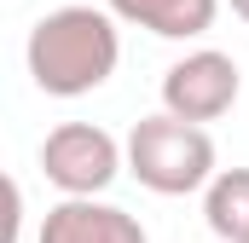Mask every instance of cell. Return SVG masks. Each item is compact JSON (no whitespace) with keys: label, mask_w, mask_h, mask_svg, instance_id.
I'll list each match as a JSON object with an SVG mask.
<instances>
[{"label":"cell","mask_w":249,"mask_h":243,"mask_svg":"<svg viewBox=\"0 0 249 243\" xmlns=\"http://www.w3.org/2000/svg\"><path fill=\"white\" fill-rule=\"evenodd\" d=\"M122 162H127V145H116L99 122H64L41 145V174L64 197H99L122 174Z\"/></svg>","instance_id":"3957f363"},{"label":"cell","mask_w":249,"mask_h":243,"mask_svg":"<svg viewBox=\"0 0 249 243\" xmlns=\"http://www.w3.org/2000/svg\"><path fill=\"white\" fill-rule=\"evenodd\" d=\"M35 243H145V226H139L127 208H116V203L64 197V203L47 208Z\"/></svg>","instance_id":"5b68a950"},{"label":"cell","mask_w":249,"mask_h":243,"mask_svg":"<svg viewBox=\"0 0 249 243\" xmlns=\"http://www.w3.org/2000/svg\"><path fill=\"white\" fill-rule=\"evenodd\" d=\"M214 12L220 0H110V17L139 23L162 41H191V35H209L214 29Z\"/></svg>","instance_id":"8992f818"},{"label":"cell","mask_w":249,"mask_h":243,"mask_svg":"<svg viewBox=\"0 0 249 243\" xmlns=\"http://www.w3.org/2000/svg\"><path fill=\"white\" fill-rule=\"evenodd\" d=\"M226 6H232V12H238V17L249 23V0H226Z\"/></svg>","instance_id":"ba28073f"},{"label":"cell","mask_w":249,"mask_h":243,"mask_svg":"<svg viewBox=\"0 0 249 243\" xmlns=\"http://www.w3.org/2000/svg\"><path fill=\"white\" fill-rule=\"evenodd\" d=\"M23 58L47 99H81L116 75V58H122L116 17L99 6H58L29 29Z\"/></svg>","instance_id":"6da1fadb"},{"label":"cell","mask_w":249,"mask_h":243,"mask_svg":"<svg viewBox=\"0 0 249 243\" xmlns=\"http://www.w3.org/2000/svg\"><path fill=\"white\" fill-rule=\"evenodd\" d=\"M127 174L157 191V197H186V191H209L214 168V139L209 127H191L180 116H139L127 133Z\"/></svg>","instance_id":"7a4b0ae2"},{"label":"cell","mask_w":249,"mask_h":243,"mask_svg":"<svg viewBox=\"0 0 249 243\" xmlns=\"http://www.w3.org/2000/svg\"><path fill=\"white\" fill-rule=\"evenodd\" d=\"M203 220L220 243H249V168H220L209 180Z\"/></svg>","instance_id":"52a82bcc"},{"label":"cell","mask_w":249,"mask_h":243,"mask_svg":"<svg viewBox=\"0 0 249 243\" xmlns=\"http://www.w3.org/2000/svg\"><path fill=\"white\" fill-rule=\"evenodd\" d=\"M238 93H244L238 64L226 58V52H214V47L186 52L180 64H168V75H162V110L180 116V122H191V127L220 122L232 104H238Z\"/></svg>","instance_id":"277c9868"}]
</instances>
